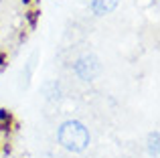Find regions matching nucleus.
<instances>
[{
    "instance_id": "obj_1",
    "label": "nucleus",
    "mask_w": 160,
    "mask_h": 158,
    "mask_svg": "<svg viewBox=\"0 0 160 158\" xmlns=\"http://www.w3.org/2000/svg\"><path fill=\"white\" fill-rule=\"evenodd\" d=\"M43 14L41 0H0V73L20 55Z\"/></svg>"
}]
</instances>
